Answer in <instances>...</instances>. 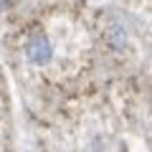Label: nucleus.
I'll use <instances>...</instances> for the list:
<instances>
[{"label":"nucleus","instance_id":"obj_2","mask_svg":"<svg viewBox=\"0 0 152 152\" xmlns=\"http://www.w3.org/2000/svg\"><path fill=\"white\" fill-rule=\"evenodd\" d=\"M8 5V0H0V10H3V8H5Z\"/></svg>","mask_w":152,"mask_h":152},{"label":"nucleus","instance_id":"obj_1","mask_svg":"<svg viewBox=\"0 0 152 152\" xmlns=\"http://www.w3.org/2000/svg\"><path fill=\"white\" fill-rule=\"evenodd\" d=\"M26 56L31 64L36 66H43L48 64L51 58H53V46H51V41L46 36H38V38H31L26 43Z\"/></svg>","mask_w":152,"mask_h":152}]
</instances>
